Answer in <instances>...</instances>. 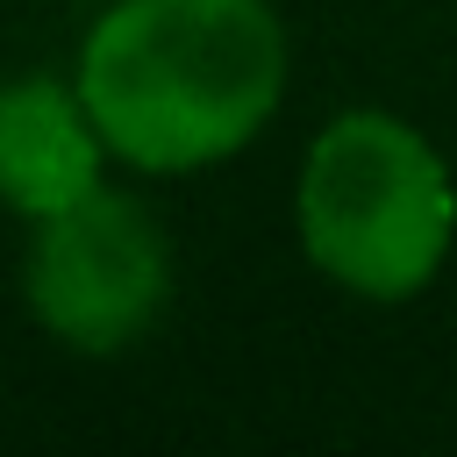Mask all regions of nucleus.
I'll return each mask as SVG.
<instances>
[{
  "label": "nucleus",
  "instance_id": "obj_1",
  "mask_svg": "<svg viewBox=\"0 0 457 457\" xmlns=\"http://www.w3.org/2000/svg\"><path fill=\"white\" fill-rule=\"evenodd\" d=\"M71 86L107 157L150 179L228 164L286 100V29L271 0H107Z\"/></svg>",
  "mask_w": 457,
  "mask_h": 457
},
{
  "label": "nucleus",
  "instance_id": "obj_2",
  "mask_svg": "<svg viewBox=\"0 0 457 457\" xmlns=\"http://www.w3.org/2000/svg\"><path fill=\"white\" fill-rule=\"evenodd\" d=\"M293 236L350 300L400 307L436 286L457 243L450 157L386 107H343L314 129L293 179Z\"/></svg>",
  "mask_w": 457,
  "mask_h": 457
},
{
  "label": "nucleus",
  "instance_id": "obj_3",
  "mask_svg": "<svg viewBox=\"0 0 457 457\" xmlns=\"http://www.w3.org/2000/svg\"><path fill=\"white\" fill-rule=\"evenodd\" d=\"M21 300L50 343L79 357H121L171 300V243L136 193L93 186L36 221Z\"/></svg>",
  "mask_w": 457,
  "mask_h": 457
},
{
  "label": "nucleus",
  "instance_id": "obj_4",
  "mask_svg": "<svg viewBox=\"0 0 457 457\" xmlns=\"http://www.w3.org/2000/svg\"><path fill=\"white\" fill-rule=\"evenodd\" d=\"M107 136L86 114L71 79H7L0 86V207L29 228L93 186H107Z\"/></svg>",
  "mask_w": 457,
  "mask_h": 457
}]
</instances>
